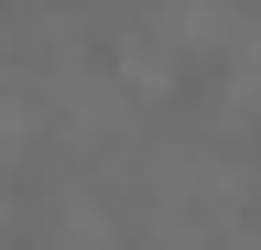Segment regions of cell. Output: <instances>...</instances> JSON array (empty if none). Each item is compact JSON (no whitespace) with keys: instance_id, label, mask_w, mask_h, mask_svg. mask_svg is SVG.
Segmentation results:
<instances>
[{"instance_id":"cell-1","label":"cell","mask_w":261,"mask_h":250,"mask_svg":"<svg viewBox=\"0 0 261 250\" xmlns=\"http://www.w3.org/2000/svg\"><path fill=\"white\" fill-rule=\"evenodd\" d=\"M228 11H261V0H228Z\"/></svg>"},{"instance_id":"cell-2","label":"cell","mask_w":261,"mask_h":250,"mask_svg":"<svg viewBox=\"0 0 261 250\" xmlns=\"http://www.w3.org/2000/svg\"><path fill=\"white\" fill-rule=\"evenodd\" d=\"M250 229H261V196H250Z\"/></svg>"}]
</instances>
